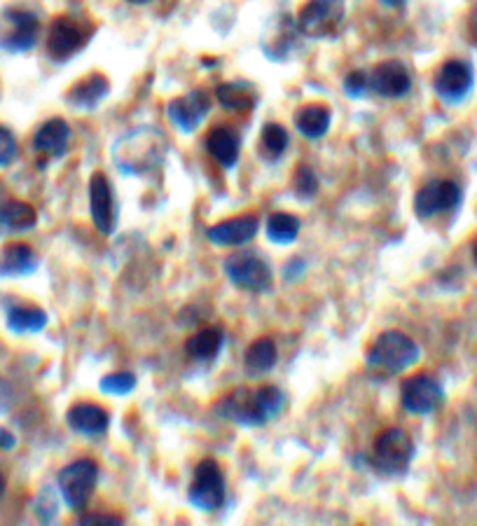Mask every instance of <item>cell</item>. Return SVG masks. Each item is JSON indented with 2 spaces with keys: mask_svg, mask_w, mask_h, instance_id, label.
Returning <instances> with one entry per match:
<instances>
[{
  "mask_svg": "<svg viewBox=\"0 0 477 526\" xmlns=\"http://www.w3.org/2000/svg\"><path fill=\"white\" fill-rule=\"evenodd\" d=\"M407 3H410V0H382L384 8H389V10H400V8H405Z\"/></svg>",
  "mask_w": 477,
  "mask_h": 526,
  "instance_id": "f35d334b",
  "label": "cell"
},
{
  "mask_svg": "<svg viewBox=\"0 0 477 526\" xmlns=\"http://www.w3.org/2000/svg\"><path fill=\"white\" fill-rule=\"evenodd\" d=\"M94 26L82 17L61 15L52 22L50 36H47V54L57 64H66L85 50L92 40Z\"/></svg>",
  "mask_w": 477,
  "mask_h": 526,
  "instance_id": "8992f818",
  "label": "cell"
},
{
  "mask_svg": "<svg viewBox=\"0 0 477 526\" xmlns=\"http://www.w3.org/2000/svg\"><path fill=\"white\" fill-rule=\"evenodd\" d=\"M475 89V68L466 59H447L433 75V92L447 106H461Z\"/></svg>",
  "mask_w": 477,
  "mask_h": 526,
  "instance_id": "9c48e42d",
  "label": "cell"
},
{
  "mask_svg": "<svg viewBox=\"0 0 477 526\" xmlns=\"http://www.w3.org/2000/svg\"><path fill=\"white\" fill-rule=\"evenodd\" d=\"M419 358L421 349L410 335H405L400 330H386L372 342L368 356H365V365L375 375L389 379L414 368L419 363Z\"/></svg>",
  "mask_w": 477,
  "mask_h": 526,
  "instance_id": "3957f363",
  "label": "cell"
},
{
  "mask_svg": "<svg viewBox=\"0 0 477 526\" xmlns=\"http://www.w3.org/2000/svg\"><path fill=\"white\" fill-rule=\"evenodd\" d=\"M99 484V463L94 459H78L61 468L57 477L59 494L73 512H85L89 498L94 496Z\"/></svg>",
  "mask_w": 477,
  "mask_h": 526,
  "instance_id": "52a82bcc",
  "label": "cell"
},
{
  "mask_svg": "<svg viewBox=\"0 0 477 526\" xmlns=\"http://www.w3.org/2000/svg\"><path fill=\"white\" fill-rule=\"evenodd\" d=\"M38 225V213L31 204L8 195V190L0 188V237L5 234H22Z\"/></svg>",
  "mask_w": 477,
  "mask_h": 526,
  "instance_id": "d6986e66",
  "label": "cell"
},
{
  "mask_svg": "<svg viewBox=\"0 0 477 526\" xmlns=\"http://www.w3.org/2000/svg\"><path fill=\"white\" fill-rule=\"evenodd\" d=\"M78 524L80 526H117V524H122V519L120 517H115V515H94V512H89V515H82L78 519Z\"/></svg>",
  "mask_w": 477,
  "mask_h": 526,
  "instance_id": "8d00e7d4",
  "label": "cell"
},
{
  "mask_svg": "<svg viewBox=\"0 0 477 526\" xmlns=\"http://www.w3.org/2000/svg\"><path fill=\"white\" fill-rule=\"evenodd\" d=\"M227 279L234 288L246 290V293H267L272 288L274 272L269 262L255 251H237L227 255L223 262Z\"/></svg>",
  "mask_w": 477,
  "mask_h": 526,
  "instance_id": "ba28073f",
  "label": "cell"
},
{
  "mask_svg": "<svg viewBox=\"0 0 477 526\" xmlns=\"http://www.w3.org/2000/svg\"><path fill=\"white\" fill-rule=\"evenodd\" d=\"M38 269V255L26 244H8L0 251V279H19Z\"/></svg>",
  "mask_w": 477,
  "mask_h": 526,
  "instance_id": "cb8c5ba5",
  "label": "cell"
},
{
  "mask_svg": "<svg viewBox=\"0 0 477 526\" xmlns=\"http://www.w3.org/2000/svg\"><path fill=\"white\" fill-rule=\"evenodd\" d=\"M223 344H225L223 330L202 328L197 330L195 335L188 337V342H185V354H188L190 361H195L199 365H209L220 356Z\"/></svg>",
  "mask_w": 477,
  "mask_h": 526,
  "instance_id": "d4e9b609",
  "label": "cell"
},
{
  "mask_svg": "<svg viewBox=\"0 0 477 526\" xmlns=\"http://www.w3.org/2000/svg\"><path fill=\"white\" fill-rule=\"evenodd\" d=\"M330 124H333V113L323 103H309L295 113V129L297 134L307 138V141H318L328 134Z\"/></svg>",
  "mask_w": 477,
  "mask_h": 526,
  "instance_id": "484cf974",
  "label": "cell"
},
{
  "mask_svg": "<svg viewBox=\"0 0 477 526\" xmlns=\"http://www.w3.org/2000/svg\"><path fill=\"white\" fill-rule=\"evenodd\" d=\"M293 192L297 199H302V202H309V199H314L318 195V176L311 166L307 164L297 166L293 173Z\"/></svg>",
  "mask_w": 477,
  "mask_h": 526,
  "instance_id": "1f68e13d",
  "label": "cell"
},
{
  "mask_svg": "<svg viewBox=\"0 0 477 526\" xmlns=\"http://www.w3.org/2000/svg\"><path fill=\"white\" fill-rule=\"evenodd\" d=\"M216 99L230 113H251L255 103H258V94H255V87L248 85V82L234 80L218 85Z\"/></svg>",
  "mask_w": 477,
  "mask_h": 526,
  "instance_id": "4316f807",
  "label": "cell"
},
{
  "mask_svg": "<svg viewBox=\"0 0 477 526\" xmlns=\"http://www.w3.org/2000/svg\"><path fill=\"white\" fill-rule=\"evenodd\" d=\"M211 113V96L206 89H192L185 96H176L167 103V117L181 134H195Z\"/></svg>",
  "mask_w": 477,
  "mask_h": 526,
  "instance_id": "e0dca14e",
  "label": "cell"
},
{
  "mask_svg": "<svg viewBox=\"0 0 477 526\" xmlns=\"http://www.w3.org/2000/svg\"><path fill=\"white\" fill-rule=\"evenodd\" d=\"M344 94L349 96V99H365V96L370 94V85H368V73L365 71H351L347 73V78H344Z\"/></svg>",
  "mask_w": 477,
  "mask_h": 526,
  "instance_id": "836d02e7",
  "label": "cell"
},
{
  "mask_svg": "<svg viewBox=\"0 0 477 526\" xmlns=\"http://www.w3.org/2000/svg\"><path fill=\"white\" fill-rule=\"evenodd\" d=\"M169 136L152 124L124 131L113 143V164L122 176H148L167 162Z\"/></svg>",
  "mask_w": 477,
  "mask_h": 526,
  "instance_id": "6da1fadb",
  "label": "cell"
},
{
  "mask_svg": "<svg viewBox=\"0 0 477 526\" xmlns=\"http://www.w3.org/2000/svg\"><path fill=\"white\" fill-rule=\"evenodd\" d=\"M463 36H466L468 45L477 50V3L470 8V12L466 15V24H463Z\"/></svg>",
  "mask_w": 477,
  "mask_h": 526,
  "instance_id": "d590c367",
  "label": "cell"
},
{
  "mask_svg": "<svg viewBox=\"0 0 477 526\" xmlns=\"http://www.w3.org/2000/svg\"><path fill=\"white\" fill-rule=\"evenodd\" d=\"M295 19L304 38H337L347 22V0H307Z\"/></svg>",
  "mask_w": 477,
  "mask_h": 526,
  "instance_id": "5b68a950",
  "label": "cell"
},
{
  "mask_svg": "<svg viewBox=\"0 0 477 526\" xmlns=\"http://www.w3.org/2000/svg\"><path fill=\"white\" fill-rule=\"evenodd\" d=\"M400 403H403L405 412L426 417V414L440 410V405L445 403V391H442L438 379L426 375V372L424 375H412L400 384Z\"/></svg>",
  "mask_w": 477,
  "mask_h": 526,
  "instance_id": "5bb4252c",
  "label": "cell"
},
{
  "mask_svg": "<svg viewBox=\"0 0 477 526\" xmlns=\"http://www.w3.org/2000/svg\"><path fill=\"white\" fill-rule=\"evenodd\" d=\"M204 148L211 155L213 162L223 166V169H232V166L239 162L241 138L232 127L218 124V127H213L209 134H206Z\"/></svg>",
  "mask_w": 477,
  "mask_h": 526,
  "instance_id": "603a6c76",
  "label": "cell"
},
{
  "mask_svg": "<svg viewBox=\"0 0 477 526\" xmlns=\"http://www.w3.org/2000/svg\"><path fill=\"white\" fill-rule=\"evenodd\" d=\"M138 379L134 372H113V375H106L99 382L103 393H110V396H127L136 389Z\"/></svg>",
  "mask_w": 477,
  "mask_h": 526,
  "instance_id": "d6a6232c",
  "label": "cell"
},
{
  "mask_svg": "<svg viewBox=\"0 0 477 526\" xmlns=\"http://www.w3.org/2000/svg\"><path fill=\"white\" fill-rule=\"evenodd\" d=\"M286 407V396L279 386H260V389H232L213 405L216 417L232 421L237 426L258 428L276 419Z\"/></svg>",
  "mask_w": 477,
  "mask_h": 526,
  "instance_id": "7a4b0ae2",
  "label": "cell"
},
{
  "mask_svg": "<svg viewBox=\"0 0 477 526\" xmlns=\"http://www.w3.org/2000/svg\"><path fill=\"white\" fill-rule=\"evenodd\" d=\"M0 50L10 54L31 52L38 43L40 19L29 10L8 8L0 15Z\"/></svg>",
  "mask_w": 477,
  "mask_h": 526,
  "instance_id": "8fae6325",
  "label": "cell"
},
{
  "mask_svg": "<svg viewBox=\"0 0 477 526\" xmlns=\"http://www.w3.org/2000/svg\"><path fill=\"white\" fill-rule=\"evenodd\" d=\"M3 494H5V477L0 473V498H3Z\"/></svg>",
  "mask_w": 477,
  "mask_h": 526,
  "instance_id": "60d3db41",
  "label": "cell"
},
{
  "mask_svg": "<svg viewBox=\"0 0 477 526\" xmlns=\"http://www.w3.org/2000/svg\"><path fill=\"white\" fill-rule=\"evenodd\" d=\"M89 213H92L96 232L103 234V237H113L117 220H120V209H117L113 183L101 171L89 178Z\"/></svg>",
  "mask_w": 477,
  "mask_h": 526,
  "instance_id": "4fadbf2b",
  "label": "cell"
},
{
  "mask_svg": "<svg viewBox=\"0 0 477 526\" xmlns=\"http://www.w3.org/2000/svg\"><path fill=\"white\" fill-rule=\"evenodd\" d=\"M414 454L417 447L403 428H386L372 447V468L384 477H403L412 466Z\"/></svg>",
  "mask_w": 477,
  "mask_h": 526,
  "instance_id": "277c9868",
  "label": "cell"
},
{
  "mask_svg": "<svg viewBox=\"0 0 477 526\" xmlns=\"http://www.w3.org/2000/svg\"><path fill=\"white\" fill-rule=\"evenodd\" d=\"M260 230V218L258 213H244V216L237 218H227L223 223L213 225L206 237L213 246H223V248H234V246H244L248 241H253L258 237Z\"/></svg>",
  "mask_w": 477,
  "mask_h": 526,
  "instance_id": "ac0fdd59",
  "label": "cell"
},
{
  "mask_svg": "<svg viewBox=\"0 0 477 526\" xmlns=\"http://www.w3.org/2000/svg\"><path fill=\"white\" fill-rule=\"evenodd\" d=\"M473 260H475V267H477V241H475V246H473Z\"/></svg>",
  "mask_w": 477,
  "mask_h": 526,
  "instance_id": "b9f144b4",
  "label": "cell"
},
{
  "mask_svg": "<svg viewBox=\"0 0 477 526\" xmlns=\"http://www.w3.org/2000/svg\"><path fill=\"white\" fill-rule=\"evenodd\" d=\"M110 94V80L101 73H89L85 78L75 82V85L68 89L66 103L73 106L75 110H82V113H89L96 106H101L103 99H108Z\"/></svg>",
  "mask_w": 477,
  "mask_h": 526,
  "instance_id": "7402d4cb",
  "label": "cell"
},
{
  "mask_svg": "<svg viewBox=\"0 0 477 526\" xmlns=\"http://www.w3.org/2000/svg\"><path fill=\"white\" fill-rule=\"evenodd\" d=\"M370 94L386 101H400L412 92V73L403 61L389 59L377 64L368 73Z\"/></svg>",
  "mask_w": 477,
  "mask_h": 526,
  "instance_id": "2e32d148",
  "label": "cell"
},
{
  "mask_svg": "<svg viewBox=\"0 0 477 526\" xmlns=\"http://www.w3.org/2000/svg\"><path fill=\"white\" fill-rule=\"evenodd\" d=\"M66 424L82 438H101L110 428V414L96 403H75L66 412Z\"/></svg>",
  "mask_w": 477,
  "mask_h": 526,
  "instance_id": "ffe728a7",
  "label": "cell"
},
{
  "mask_svg": "<svg viewBox=\"0 0 477 526\" xmlns=\"http://www.w3.org/2000/svg\"><path fill=\"white\" fill-rule=\"evenodd\" d=\"M225 491V473L220 468V463L213 459L199 461L188 491L190 503L202 512H216L223 508Z\"/></svg>",
  "mask_w": 477,
  "mask_h": 526,
  "instance_id": "30bf717a",
  "label": "cell"
},
{
  "mask_svg": "<svg viewBox=\"0 0 477 526\" xmlns=\"http://www.w3.org/2000/svg\"><path fill=\"white\" fill-rule=\"evenodd\" d=\"M290 143L288 131L281 127V124L269 122L260 131V141H258V155L265 159V162H279V159L286 155Z\"/></svg>",
  "mask_w": 477,
  "mask_h": 526,
  "instance_id": "f1b7e54d",
  "label": "cell"
},
{
  "mask_svg": "<svg viewBox=\"0 0 477 526\" xmlns=\"http://www.w3.org/2000/svg\"><path fill=\"white\" fill-rule=\"evenodd\" d=\"M300 36V26H297V19L293 15L272 17L260 38L262 54H265L269 61H279V64L281 61H288L297 50Z\"/></svg>",
  "mask_w": 477,
  "mask_h": 526,
  "instance_id": "9a60e30c",
  "label": "cell"
},
{
  "mask_svg": "<svg viewBox=\"0 0 477 526\" xmlns=\"http://www.w3.org/2000/svg\"><path fill=\"white\" fill-rule=\"evenodd\" d=\"M15 445H17L15 435H12L8 428H0V449L10 452V449H15Z\"/></svg>",
  "mask_w": 477,
  "mask_h": 526,
  "instance_id": "74e56055",
  "label": "cell"
},
{
  "mask_svg": "<svg viewBox=\"0 0 477 526\" xmlns=\"http://www.w3.org/2000/svg\"><path fill=\"white\" fill-rule=\"evenodd\" d=\"M124 3H129V5H150L152 0H124Z\"/></svg>",
  "mask_w": 477,
  "mask_h": 526,
  "instance_id": "ab89813d",
  "label": "cell"
},
{
  "mask_svg": "<svg viewBox=\"0 0 477 526\" xmlns=\"http://www.w3.org/2000/svg\"><path fill=\"white\" fill-rule=\"evenodd\" d=\"M47 325V314L38 307H12L8 311V328L15 335H29V332H40Z\"/></svg>",
  "mask_w": 477,
  "mask_h": 526,
  "instance_id": "f546056e",
  "label": "cell"
},
{
  "mask_svg": "<svg viewBox=\"0 0 477 526\" xmlns=\"http://www.w3.org/2000/svg\"><path fill=\"white\" fill-rule=\"evenodd\" d=\"M19 145H17V136L12 134L8 127L0 124V169L10 166L17 159Z\"/></svg>",
  "mask_w": 477,
  "mask_h": 526,
  "instance_id": "e575fe53",
  "label": "cell"
},
{
  "mask_svg": "<svg viewBox=\"0 0 477 526\" xmlns=\"http://www.w3.org/2000/svg\"><path fill=\"white\" fill-rule=\"evenodd\" d=\"M300 218L293 216V213H274V216H269L267 220V237L269 241H274V244H293L297 239V234H300Z\"/></svg>",
  "mask_w": 477,
  "mask_h": 526,
  "instance_id": "4dcf8cb0",
  "label": "cell"
},
{
  "mask_svg": "<svg viewBox=\"0 0 477 526\" xmlns=\"http://www.w3.org/2000/svg\"><path fill=\"white\" fill-rule=\"evenodd\" d=\"M276 361H279V351H276V344L272 337L255 339V342L246 349V356H244L246 372L251 377L267 375V372L276 365Z\"/></svg>",
  "mask_w": 477,
  "mask_h": 526,
  "instance_id": "83f0119b",
  "label": "cell"
},
{
  "mask_svg": "<svg viewBox=\"0 0 477 526\" xmlns=\"http://www.w3.org/2000/svg\"><path fill=\"white\" fill-rule=\"evenodd\" d=\"M463 192L461 185L456 181H447V178H438V181L426 183L417 195H414V216L419 220H433L438 216H447V213L456 211L461 206Z\"/></svg>",
  "mask_w": 477,
  "mask_h": 526,
  "instance_id": "7c38bea8",
  "label": "cell"
},
{
  "mask_svg": "<svg viewBox=\"0 0 477 526\" xmlns=\"http://www.w3.org/2000/svg\"><path fill=\"white\" fill-rule=\"evenodd\" d=\"M68 143H71V127L61 117L43 122L33 134V150L47 159L64 157L68 152Z\"/></svg>",
  "mask_w": 477,
  "mask_h": 526,
  "instance_id": "44dd1931",
  "label": "cell"
}]
</instances>
